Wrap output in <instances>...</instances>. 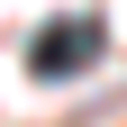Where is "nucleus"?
<instances>
[{
    "label": "nucleus",
    "instance_id": "obj_1",
    "mask_svg": "<svg viewBox=\"0 0 127 127\" xmlns=\"http://www.w3.org/2000/svg\"><path fill=\"white\" fill-rule=\"evenodd\" d=\"M91 55H109V36H100V18H55V27L36 36V55H27V64H36L45 82H64V73H82Z\"/></svg>",
    "mask_w": 127,
    "mask_h": 127
}]
</instances>
